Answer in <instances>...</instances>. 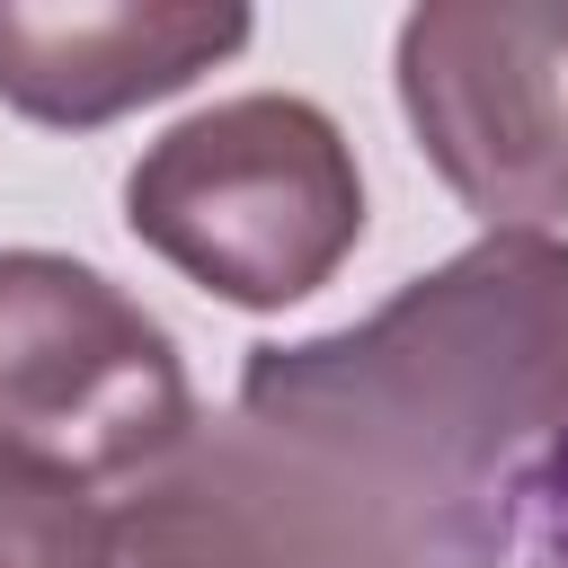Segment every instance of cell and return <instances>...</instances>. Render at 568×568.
Masks as SVG:
<instances>
[{
	"label": "cell",
	"instance_id": "obj_1",
	"mask_svg": "<svg viewBox=\"0 0 568 568\" xmlns=\"http://www.w3.org/2000/svg\"><path fill=\"white\" fill-rule=\"evenodd\" d=\"M204 435L320 568H497L568 435V240L488 231L355 328L248 346Z\"/></svg>",
	"mask_w": 568,
	"mask_h": 568
},
{
	"label": "cell",
	"instance_id": "obj_2",
	"mask_svg": "<svg viewBox=\"0 0 568 568\" xmlns=\"http://www.w3.org/2000/svg\"><path fill=\"white\" fill-rule=\"evenodd\" d=\"M124 222L186 284L240 311H284L320 293L364 240V178L328 106L248 89L169 124L133 160Z\"/></svg>",
	"mask_w": 568,
	"mask_h": 568
},
{
	"label": "cell",
	"instance_id": "obj_3",
	"mask_svg": "<svg viewBox=\"0 0 568 568\" xmlns=\"http://www.w3.org/2000/svg\"><path fill=\"white\" fill-rule=\"evenodd\" d=\"M178 337L62 248H0V453L80 488L151 479L195 444Z\"/></svg>",
	"mask_w": 568,
	"mask_h": 568
},
{
	"label": "cell",
	"instance_id": "obj_4",
	"mask_svg": "<svg viewBox=\"0 0 568 568\" xmlns=\"http://www.w3.org/2000/svg\"><path fill=\"white\" fill-rule=\"evenodd\" d=\"M399 106L488 231L568 213V9L435 0L399 27Z\"/></svg>",
	"mask_w": 568,
	"mask_h": 568
},
{
	"label": "cell",
	"instance_id": "obj_5",
	"mask_svg": "<svg viewBox=\"0 0 568 568\" xmlns=\"http://www.w3.org/2000/svg\"><path fill=\"white\" fill-rule=\"evenodd\" d=\"M248 44V9H186V0H71L27 9L0 0V106L27 124H115L195 71Z\"/></svg>",
	"mask_w": 568,
	"mask_h": 568
},
{
	"label": "cell",
	"instance_id": "obj_6",
	"mask_svg": "<svg viewBox=\"0 0 568 568\" xmlns=\"http://www.w3.org/2000/svg\"><path fill=\"white\" fill-rule=\"evenodd\" d=\"M115 568H320V559L257 506V488L195 426V444L151 479H133V497L115 506Z\"/></svg>",
	"mask_w": 568,
	"mask_h": 568
},
{
	"label": "cell",
	"instance_id": "obj_7",
	"mask_svg": "<svg viewBox=\"0 0 568 568\" xmlns=\"http://www.w3.org/2000/svg\"><path fill=\"white\" fill-rule=\"evenodd\" d=\"M0 568H115V506L44 462L0 453Z\"/></svg>",
	"mask_w": 568,
	"mask_h": 568
},
{
	"label": "cell",
	"instance_id": "obj_8",
	"mask_svg": "<svg viewBox=\"0 0 568 568\" xmlns=\"http://www.w3.org/2000/svg\"><path fill=\"white\" fill-rule=\"evenodd\" d=\"M524 568H568V435L524 479Z\"/></svg>",
	"mask_w": 568,
	"mask_h": 568
}]
</instances>
